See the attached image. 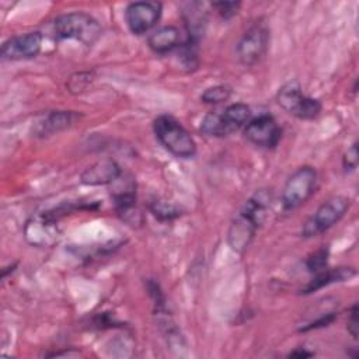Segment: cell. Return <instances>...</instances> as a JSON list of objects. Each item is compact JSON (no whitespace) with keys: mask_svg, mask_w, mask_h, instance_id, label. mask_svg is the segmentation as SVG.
Here are the masks:
<instances>
[{"mask_svg":"<svg viewBox=\"0 0 359 359\" xmlns=\"http://www.w3.org/2000/svg\"><path fill=\"white\" fill-rule=\"evenodd\" d=\"M271 206V192L268 189L257 191L238 210L230 223L227 243L236 252H243L252 241L257 230L265 222Z\"/></svg>","mask_w":359,"mask_h":359,"instance_id":"6da1fadb","label":"cell"},{"mask_svg":"<svg viewBox=\"0 0 359 359\" xmlns=\"http://www.w3.org/2000/svg\"><path fill=\"white\" fill-rule=\"evenodd\" d=\"M53 34L57 41L76 39L90 46L101 36L102 27L93 15L83 11H73L53 20Z\"/></svg>","mask_w":359,"mask_h":359,"instance_id":"7a4b0ae2","label":"cell"},{"mask_svg":"<svg viewBox=\"0 0 359 359\" xmlns=\"http://www.w3.org/2000/svg\"><path fill=\"white\" fill-rule=\"evenodd\" d=\"M157 140L175 157L189 158L196 153V143L188 130L171 115H160L153 122Z\"/></svg>","mask_w":359,"mask_h":359,"instance_id":"3957f363","label":"cell"},{"mask_svg":"<svg viewBox=\"0 0 359 359\" xmlns=\"http://www.w3.org/2000/svg\"><path fill=\"white\" fill-rule=\"evenodd\" d=\"M251 116V109L244 102L230 104L223 109L209 112L201 122L199 130L205 136L223 137L237 132L247 125Z\"/></svg>","mask_w":359,"mask_h":359,"instance_id":"277c9868","label":"cell"},{"mask_svg":"<svg viewBox=\"0 0 359 359\" xmlns=\"http://www.w3.org/2000/svg\"><path fill=\"white\" fill-rule=\"evenodd\" d=\"M276 101L282 109L299 119H314L323 108L317 98L303 94L302 86L296 80H290L279 88Z\"/></svg>","mask_w":359,"mask_h":359,"instance_id":"5b68a950","label":"cell"},{"mask_svg":"<svg viewBox=\"0 0 359 359\" xmlns=\"http://www.w3.org/2000/svg\"><path fill=\"white\" fill-rule=\"evenodd\" d=\"M317 171L310 165L297 168L286 181L282 191V206L285 210H294L314 194L317 187Z\"/></svg>","mask_w":359,"mask_h":359,"instance_id":"8992f818","label":"cell"},{"mask_svg":"<svg viewBox=\"0 0 359 359\" xmlns=\"http://www.w3.org/2000/svg\"><path fill=\"white\" fill-rule=\"evenodd\" d=\"M349 198L344 195H337L323 202L317 208L314 215L304 223L302 229L303 237H314L331 229L344 217V215L349 209Z\"/></svg>","mask_w":359,"mask_h":359,"instance_id":"52a82bcc","label":"cell"},{"mask_svg":"<svg viewBox=\"0 0 359 359\" xmlns=\"http://www.w3.org/2000/svg\"><path fill=\"white\" fill-rule=\"evenodd\" d=\"M269 45V29L265 22L255 21L241 35L236 46L238 60L245 66H252L266 53Z\"/></svg>","mask_w":359,"mask_h":359,"instance_id":"ba28073f","label":"cell"},{"mask_svg":"<svg viewBox=\"0 0 359 359\" xmlns=\"http://www.w3.org/2000/svg\"><path fill=\"white\" fill-rule=\"evenodd\" d=\"M163 4L158 1H135L125 8V21L130 32L142 35L150 31L161 17Z\"/></svg>","mask_w":359,"mask_h":359,"instance_id":"9c48e42d","label":"cell"},{"mask_svg":"<svg viewBox=\"0 0 359 359\" xmlns=\"http://www.w3.org/2000/svg\"><path fill=\"white\" fill-rule=\"evenodd\" d=\"M282 130L272 115L262 114L247 122L244 136L258 147H275L280 140Z\"/></svg>","mask_w":359,"mask_h":359,"instance_id":"30bf717a","label":"cell"},{"mask_svg":"<svg viewBox=\"0 0 359 359\" xmlns=\"http://www.w3.org/2000/svg\"><path fill=\"white\" fill-rule=\"evenodd\" d=\"M42 41L43 36L39 31L11 36L1 45V57L4 60L32 59L41 52Z\"/></svg>","mask_w":359,"mask_h":359,"instance_id":"8fae6325","label":"cell"},{"mask_svg":"<svg viewBox=\"0 0 359 359\" xmlns=\"http://www.w3.org/2000/svg\"><path fill=\"white\" fill-rule=\"evenodd\" d=\"M25 240L36 247H48L57 241L59 229L56 217L50 213L35 216L29 219L24 227Z\"/></svg>","mask_w":359,"mask_h":359,"instance_id":"7c38bea8","label":"cell"},{"mask_svg":"<svg viewBox=\"0 0 359 359\" xmlns=\"http://www.w3.org/2000/svg\"><path fill=\"white\" fill-rule=\"evenodd\" d=\"M122 175L119 165L112 158H102L87 167L81 175L84 185H107L114 184Z\"/></svg>","mask_w":359,"mask_h":359,"instance_id":"4fadbf2b","label":"cell"},{"mask_svg":"<svg viewBox=\"0 0 359 359\" xmlns=\"http://www.w3.org/2000/svg\"><path fill=\"white\" fill-rule=\"evenodd\" d=\"M147 43L156 53H168L181 45V32L175 25H163L149 35Z\"/></svg>","mask_w":359,"mask_h":359,"instance_id":"5bb4252c","label":"cell"},{"mask_svg":"<svg viewBox=\"0 0 359 359\" xmlns=\"http://www.w3.org/2000/svg\"><path fill=\"white\" fill-rule=\"evenodd\" d=\"M356 275V271L351 266H339V268H325L321 272L316 273V276L302 289V293L309 294L313 293L324 286L337 283V282H345Z\"/></svg>","mask_w":359,"mask_h":359,"instance_id":"9a60e30c","label":"cell"},{"mask_svg":"<svg viewBox=\"0 0 359 359\" xmlns=\"http://www.w3.org/2000/svg\"><path fill=\"white\" fill-rule=\"evenodd\" d=\"M76 119V115L70 111H52L42 116L35 123L34 133L36 136H49L69 128Z\"/></svg>","mask_w":359,"mask_h":359,"instance_id":"2e32d148","label":"cell"},{"mask_svg":"<svg viewBox=\"0 0 359 359\" xmlns=\"http://www.w3.org/2000/svg\"><path fill=\"white\" fill-rule=\"evenodd\" d=\"M231 95V87L227 84H217L208 87L202 94L201 100L205 104H220L230 98Z\"/></svg>","mask_w":359,"mask_h":359,"instance_id":"e0dca14e","label":"cell"},{"mask_svg":"<svg viewBox=\"0 0 359 359\" xmlns=\"http://www.w3.org/2000/svg\"><path fill=\"white\" fill-rule=\"evenodd\" d=\"M328 264V248H320L306 259V268L309 272L318 273L327 268Z\"/></svg>","mask_w":359,"mask_h":359,"instance_id":"ac0fdd59","label":"cell"},{"mask_svg":"<svg viewBox=\"0 0 359 359\" xmlns=\"http://www.w3.org/2000/svg\"><path fill=\"white\" fill-rule=\"evenodd\" d=\"M150 210L160 220H171V219H174L180 215V212L175 206L170 205L168 202H163V201L151 202L150 203Z\"/></svg>","mask_w":359,"mask_h":359,"instance_id":"d6986e66","label":"cell"},{"mask_svg":"<svg viewBox=\"0 0 359 359\" xmlns=\"http://www.w3.org/2000/svg\"><path fill=\"white\" fill-rule=\"evenodd\" d=\"M93 80V73L90 72H80V73H76L73 74L70 79H69V91L70 93H81Z\"/></svg>","mask_w":359,"mask_h":359,"instance_id":"ffe728a7","label":"cell"},{"mask_svg":"<svg viewBox=\"0 0 359 359\" xmlns=\"http://www.w3.org/2000/svg\"><path fill=\"white\" fill-rule=\"evenodd\" d=\"M241 3L240 1H216L212 3V7L219 13L220 17H223L224 20L234 17L238 13Z\"/></svg>","mask_w":359,"mask_h":359,"instance_id":"44dd1931","label":"cell"},{"mask_svg":"<svg viewBox=\"0 0 359 359\" xmlns=\"http://www.w3.org/2000/svg\"><path fill=\"white\" fill-rule=\"evenodd\" d=\"M358 161H359V154H358V143L355 142L353 144H351V147L346 150V153L344 154L342 163H344V168L353 171L358 167Z\"/></svg>","mask_w":359,"mask_h":359,"instance_id":"7402d4cb","label":"cell"},{"mask_svg":"<svg viewBox=\"0 0 359 359\" xmlns=\"http://www.w3.org/2000/svg\"><path fill=\"white\" fill-rule=\"evenodd\" d=\"M334 320H335V313H328V314H325V316L320 317L318 320H316V321H311L310 324H307V325L302 327V328H300V331L306 332V331H310V330L323 328V327H327V325H330V324H331Z\"/></svg>","mask_w":359,"mask_h":359,"instance_id":"603a6c76","label":"cell"},{"mask_svg":"<svg viewBox=\"0 0 359 359\" xmlns=\"http://www.w3.org/2000/svg\"><path fill=\"white\" fill-rule=\"evenodd\" d=\"M358 328H359V321H358V304H353L349 313L348 318V331L349 334L356 339L358 338Z\"/></svg>","mask_w":359,"mask_h":359,"instance_id":"cb8c5ba5","label":"cell"},{"mask_svg":"<svg viewBox=\"0 0 359 359\" xmlns=\"http://www.w3.org/2000/svg\"><path fill=\"white\" fill-rule=\"evenodd\" d=\"M313 355H314L313 352H307L304 349H296V351L289 353V356H292V358H310Z\"/></svg>","mask_w":359,"mask_h":359,"instance_id":"d4e9b609","label":"cell"}]
</instances>
